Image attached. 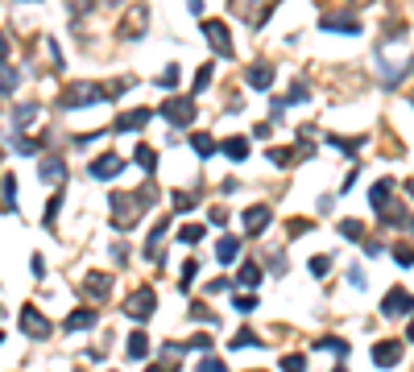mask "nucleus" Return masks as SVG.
I'll use <instances>...</instances> for the list:
<instances>
[{
    "label": "nucleus",
    "mask_w": 414,
    "mask_h": 372,
    "mask_svg": "<svg viewBox=\"0 0 414 372\" xmlns=\"http://www.w3.org/2000/svg\"><path fill=\"white\" fill-rule=\"evenodd\" d=\"M149 199H153V186H145L141 195H120V190H116V195L108 199V207H112V224H116L120 232L133 228V224L141 219V207H145Z\"/></svg>",
    "instance_id": "obj_1"
},
{
    "label": "nucleus",
    "mask_w": 414,
    "mask_h": 372,
    "mask_svg": "<svg viewBox=\"0 0 414 372\" xmlns=\"http://www.w3.org/2000/svg\"><path fill=\"white\" fill-rule=\"evenodd\" d=\"M104 99V87L100 83H91V79H75V83H66L62 87V108H87V104H100Z\"/></svg>",
    "instance_id": "obj_2"
},
{
    "label": "nucleus",
    "mask_w": 414,
    "mask_h": 372,
    "mask_svg": "<svg viewBox=\"0 0 414 372\" xmlns=\"http://www.w3.org/2000/svg\"><path fill=\"white\" fill-rule=\"evenodd\" d=\"M153 306H158V294H153L149 286H137V290L129 294V302H124V315H129L133 323H145V319L153 315Z\"/></svg>",
    "instance_id": "obj_3"
},
{
    "label": "nucleus",
    "mask_w": 414,
    "mask_h": 372,
    "mask_svg": "<svg viewBox=\"0 0 414 372\" xmlns=\"http://www.w3.org/2000/svg\"><path fill=\"white\" fill-rule=\"evenodd\" d=\"M382 315H386V319H406V315H414V294L402 290V286H394V290L386 294V302H382Z\"/></svg>",
    "instance_id": "obj_4"
},
{
    "label": "nucleus",
    "mask_w": 414,
    "mask_h": 372,
    "mask_svg": "<svg viewBox=\"0 0 414 372\" xmlns=\"http://www.w3.org/2000/svg\"><path fill=\"white\" fill-rule=\"evenodd\" d=\"M199 29H203V37L211 41V50H216L220 58H232V33H228L224 21H203Z\"/></svg>",
    "instance_id": "obj_5"
},
{
    "label": "nucleus",
    "mask_w": 414,
    "mask_h": 372,
    "mask_svg": "<svg viewBox=\"0 0 414 372\" xmlns=\"http://www.w3.org/2000/svg\"><path fill=\"white\" fill-rule=\"evenodd\" d=\"M162 116H166L170 124H178V128H187V124L195 120V99H187V95H174V99H166V108H162Z\"/></svg>",
    "instance_id": "obj_6"
},
{
    "label": "nucleus",
    "mask_w": 414,
    "mask_h": 372,
    "mask_svg": "<svg viewBox=\"0 0 414 372\" xmlns=\"http://www.w3.org/2000/svg\"><path fill=\"white\" fill-rule=\"evenodd\" d=\"M21 331H25L29 340H50L54 327H50V319H46L37 306H25V311H21Z\"/></svg>",
    "instance_id": "obj_7"
},
{
    "label": "nucleus",
    "mask_w": 414,
    "mask_h": 372,
    "mask_svg": "<svg viewBox=\"0 0 414 372\" xmlns=\"http://www.w3.org/2000/svg\"><path fill=\"white\" fill-rule=\"evenodd\" d=\"M373 364H377V369H398V364H402V344H398V340L373 344Z\"/></svg>",
    "instance_id": "obj_8"
},
{
    "label": "nucleus",
    "mask_w": 414,
    "mask_h": 372,
    "mask_svg": "<svg viewBox=\"0 0 414 372\" xmlns=\"http://www.w3.org/2000/svg\"><path fill=\"white\" fill-rule=\"evenodd\" d=\"M270 219H274V211H270L265 203H253V207L245 211V232H249V236H261V232L270 228Z\"/></svg>",
    "instance_id": "obj_9"
},
{
    "label": "nucleus",
    "mask_w": 414,
    "mask_h": 372,
    "mask_svg": "<svg viewBox=\"0 0 414 372\" xmlns=\"http://www.w3.org/2000/svg\"><path fill=\"white\" fill-rule=\"evenodd\" d=\"M149 116H153V108H133V112L116 116V133H141L149 124Z\"/></svg>",
    "instance_id": "obj_10"
},
{
    "label": "nucleus",
    "mask_w": 414,
    "mask_h": 372,
    "mask_svg": "<svg viewBox=\"0 0 414 372\" xmlns=\"http://www.w3.org/2000/svg\"><path fill=\"white\" fill-rule=\"evenodd\" d=\"M319 29H328V33H361V21H357V17H336V12H323V17H319Z\"/></svg>",
    "instance_id": "obj_11"
},
{
    "label": "nucleus",
    "mask_w": 414,
    "mask_h": 372,
    "mask_svg": "<svg viewBox=\"0 0 414 372\" xmlns=\"http://www.w3.org/2000/svg\"><path fill=\"white\" fill-rule=\"evenodd\" d=\"M245 79H249L253 91H270V87H274V66H270V62H253V66L245 70Z\"/></svg>",
    "instance_id": "obj_12"
},
{
    "label": "nucleus",
    "mask_w": 414,
    "mask_h": 372,
    "mask_svg": "<svg viewBox=\"0 0 414 372\" xmlns=\"http://www.w3.org/2000/svg\"><path fill=\"white\" fill-rule=\"evenodd\" d=\"M83 294H87V298H95V302H104V298L112 294V277H108V273H87Z\"/></svg>",
    "instance_id": "obj_13"
},
{
    "label": "nucleus",
    "mask_w": 414,
    "mask_h": 372,
    "mask_svg": "<svg viewBox=\"0 0 414 372\" xmlns=\"http://www.w3.org/2000/svg\"><path fill=\"white\" fill-rule=\"evenodd\" d=\"M120 170H124V161H120L116 153H104V157L91 161V178H116Z\"/></svg>",
    "instance_id": "obj_14"
},
{
    "label": "nucleus",
    "mask_w": 414,
    "mask_h": 372,
    "mask_svg": "<svg viewBox=\"0 0 414 372\" xmlns=\"http://www.w3.org/2000/svg\"><path fill=\"white\" fill-rule=\"evenodd\" d=\"M37 174H41V182H62L66 178V161L62 157H41V166H37Z\"/></svg>",
    "instance_id": "obj_15"
},
{
    "label": "nucleus",
    "mask_w": 414,
    "mask_h": 372,
    "mask_svg": "<svg viewBox=\"0 0 414 372\" xmlns=\"http://www.w3.org/2000/svg\"><path fill=\"white\" fill-rule=\"evenodd\" d=\"M145 29H149V12H145L141 4L129 8V17H124V33H129V37H141Z\"/></svg>",
    "instance_id": "obj_16"
},
{
    "label": "nucleus",
    "mask_w": 414,
    "mask_h": 372,
    "mask_svg": "<svg viewBox=\"0 0 414 372\" xmlns=\"http://www.w3.org/2000/svg\"><path fill=\"white\" fill-rule=\"evenodd\" d=\"M241 257V236H220V244H216V261L220 265H232Z\"/></svg>",
    "instance_id": "obj_17"
},
{
    "label": "nucleus",
    "mask_w": 414,
    "mask_h": 372,
    "mask_svg": "<svg viewBox=\"0 0 414 372\" xmlns=\"http://www.w3.org/2000/svg\"><path fill=\"white\" fill-rule=\"evenodd\" d=\"M390 195H394V178H382V182H377V186L369 190V203H373V211H386Z\"/></svg>",
    "instance_id": "obj_18"
},
{
    "label": "nucleus",
    "mask_w": 414,
    "mask_h": 372,
    "mask_svg": "<svg viewBox=\"0 0 414 372\" xmlns=\"http://www.w3.org/2000/svg\"><path fill=\"white\" fill-rule=\"evenodd\" d=\"M95 319H100L95 311H75V315H66L62 327H66V331H87V327H95Z\"/></svg>",
    "instance_id": "obj_19"
},
{
    "label": "nucleus",
    "mask_w": 414,
    "mask_h": 372,
    "mask_svg": "<svg viewBox=\"0 0 414 372\" xmlns=\"http://www.w3.org/2000/svg\"><path fill=\"white\" fill-rule=\"evenodd\" d=\"M220 149H224V153H228L232 161H245V157H249V137H228V141H224Z\"/></svg>",
    "instance_id": "obj_20"
},
{
    "label": "nucleus",
    "mask_w": 414,
    "mask_h": 372,
    "mask_svg": "<svg viewBox=\"0 0 414 372\" xmlns=\"http://www.w3.org/2000/svg\"><path fill=\"white\" fill-rule=\"evenodd\" d=\"M166 228H170V224L162 219V224L149 232V244H145V257H149V261H158V257H162V240H166Z\"/></svg>",
    "instance_id": "obj_21"
},
{
    "label": "nucleus",
    "mask_w": 414,
    "mask_h": 372,
    "mask_svg": "<svg viewBox=\"0 0 414 372\" xmlns=\"http://www.w3.org/2000/svg\"><path fill=\"white\" fill-rule=\"evenodd\" d=\"M124 352H129V360H145V356H149V340H145L141 331H133L129 344H124Z\"/></svg>",
    "instance_id": "obj_22"
},
{
    "label": "nucleus",
    "mask_w": 414,
    "mask_h": 372,
    "mask_svg": "<svg viewBox=\"0 0 414 372\" xmlns=\"http://www.w3.org/2000/svg\"><path fill=\"white\" fill-rule=\"evenodd\" d=\"M17 87H21V75H17L12 66H4V62H0V95H12Z\"/></svg>",
    "instance_id": "obj_23"
},
{
    "label": "nucleus",
    "mask_w": 414,
    "mask_h": 372,
    "mask_svg": "<svg viewBox=\"0 0 414 372\" xmlns=\"http://www.w3.org/2000/svg\"><path fill=\"white\" fill-rule=\"evenodd\" d=\"M153 83H158L162 91H174V87H178V66H174V62H166V70H162Z\"/></svg>",
    "instance_id": "obj_24"
},
{
    "label": "nucleus",
    "mask_w": 414,
    "mask_h": 372,
    "mask_svg": "<svg viewBox=\"0 0 414 372\" xmlns=\"http://www.w3.org/2000/svg\"><path fill=\"white\" fill-rule=\"evenodd\" d=\"M37 112H41L37 104H21V108H17V116H12V120H17V128H29V124L37 120Z\"/></svg>",
    "instance_id": "obj_25"
},
{
    "label": "nucleus",
    "mask_w": 414,
    "mask_h": 372,
    "mask_svg": "<svg viewBox=\"0 0 414 372\" xmlns=\"http://www.w3.org/2000/svg\"><path fill=\"white\" fill-rule=\"evenodd\" d=\"M328 145H336V149H344V153H357V149L365 145V137H336V133H332Z\"/></svg>",
    "instance_id": "obj_26"
},
{
    "label": "nucleus",
    "mask_w": 414,
    "mask_h": 372,
    "mask_svg": "<svg viewBox=\"0 0 414 372\" xmlns=\"http://www.w3.org/2000/svg\"><path fill=\"white\" fill-rule=\"evenodd\" d=\"M191 149H195L199 157H211V153H216V141H211L207 133H195V137H191Z\"/></svg>",
    "instance_id": "obj_27"
},
{
    "label": "nucleus",
    "mask_w": 414,
    "mask_h": 372,
    "mask_svg": "<svg viewBox=\"0 0 414 372\" xmlns=\"http://www.w3.org/2000/svg\"><path fill=\"white\" fill-rule=\"evenodd\" d=\"M133 157H137V166H141V170H145V174H149V170H153V166H158V153H153V149H149V145H137V149H133Z\"/></svg>",
    "instance_id": "obj_28"
},
{
    "label": "nucleus",
    "mask_w": 414,
    "mask_h": 372,
    "mask_svg": "<svg viewBox=\"0 0 414 372\" xmlns=\"http://www.w3.org/2000/svg\"><path fill=\"white\" fill-rule=\"evenodd\" d=\"M0 190H4V211H17V178L12 174H4Z\"/></svg>",
    "instance_id": "obj_29"
},
{
    "label": "nucleus",
    "mask_w": 414,
    "mask_h": 372,
    "mask_svg": "<svg viewBox=\"0 0 414 372\" xmlns=\"http://www.w3.org/2000/svg\"><path fill=\"white\" fill-rule=\"evenodd\" d=\"M203 236H207V224H187V228L178 232V240H182V244H199Z\"/></svg>",
    "instance_id": "obj_30"
},
{
    "label": "nucleus",
    "mask_w": 414,
    "mask_h": 372,
    "mask_svg": "<svg viewBox=\"0 0 414 372\" xmlns=\"http://www.w3.org/2000/svg\"><path fill=\"white\" fill-rule=\"evenodd\" d=\"M182 352H187V344H166L162 348V369H174L182 360Z\"/></svg>",
    "instance_id": "obj_31"
},
{
    "label": "nucleus",
    "mask_w": 414,
    "mask_h": 372,
    "mask_svg": "<svg viewBox=\"0 0 414 372\" xmlns=\"http://www.w3.org/2000/svg\"><path fill=\"white\" fill-rule=\"evenodd\" d=\"M236 282H241V286H257V282H261V265H253V261L241 265V277H236Z\"/></svg>",
    "instance_id": "obj_32"
},
{
    "label": "nucleus",
    "mask_w": 414,
    "mask_h": 372,
    "mask_svg": "<svg viewBox=\"0 0 414 372\" xmlns=\"http://www.w3.org/2000/svg\"><path fill=\"white\" fill-rule=\"evenodd\" d=\"M211 75H216V66H211V62H207V66H199V70H195V91H207V87H211Z\"/></svg>",
    "instance_id": "obj_33"
},
{
    "label": "nucleus",
    "mask_w": 414,
    "mask_h": 372,
    "mask_svg": "<svg viewBox=\"0 0 414 372\" xmlns=\"http://www.w3.org/2000/svg\"><path fill=\"white\" fill-rule=\"evenodd\" d=\"M340 236H348V240H365V224H357V219H344V224H340Z\"/></svg>",
    "instance_id": "obj_34"
},
{
    "label": "nucleus",
    "mask_w": 414,
    "mask_h": 372,
    "mask_svg": "<svg viewBox=\"0 0 414 372\" xmlns=\"http://www.w3.org/2000/svg\"><path fill=\"white\" fill-rule=\"evenodd\" d=\"M315 348H323V352H336V356H348V344H344V340H336V335H328V340H319Z\"/></svg>",
    "instance_id": "obj_35"
},
{
    "label": "nucleus",
    "mask_w": 414,
    "mask_h": 372,
    "mask_svg": "<svg viewBox=\"0 0 414 372\" xmlns=\"http://www.w3.org/2000/svg\"><path fill=\"white\" fill-rule=\"evenodd\" d=\"M199 372H228V364H224L220 356H211V352H207V356L199 360Z\"/></svg>",
    "instance_id": "obj_36"
},
{
    "label": "nucleus",
    "mask_w": 414,
    "mask_h": 372,
    "mask_svg": "<svg viewBox=\"0 0 414 372\" xmlns=\"http://www.w3.org/2000/svg\"><path fill=\"white\" fill-rule=\"evenodd\" d=\"M232 348H257V335L245 327V331H236V335H232Z\"/></svg>",
    "instance_id": "obj_37"
},
{
    "label": "nucleus",
    "mask_w": 414,
    "mask_h": 372,
    "mask_svg": "<svg viewBox=\"0 0 414 372\" xmlns=\"http://www.w3.org/2000/svg\"><path fill=\"white\" fill-rule=\"evenodd\" d=\"M58 211H62V195H54V199H50V207H46V228H54Z\"/></svg>",
    "instance_id": "obj_38"
},
{
    "label": "nucleus",
    "mask_w": 414,
    "mask_h": 372,
    "mask_svg": "<svg viewBox=\"0 0 414 372\" xmlns=\"http://www.w3.org/2000/svg\"><path fill=\"white\" fill-rule=\"evenodd\" d=\"M282 372H307V360L303 356H282Z\"/></svg>",
    "instance_id": "obj_39"
},
{
    "label": "nucleus",
    "mask_w": 414,
    "mask_h": 372,
    "mask_svg": "<svg viewBox=\"0 0 414 372\" xmlns=\"http://www.w3.org/2000/svg\"><path fill=\"white\" fill-rule=\"evenodd\" d=\"M328 269H332V257H311V273L315 277H323Z\"/></svg>",
    "instance_id": "obj_40"
},
{
    "label": "nucleus",
    "mask_w": 414,
    "mask_h": 372,
    "mask_svg": "<svg viewBox=\"0 0 414 372\" xmlns=\"http://www.w3.org/2000/svg\"><path fill=\"white\" fill-rule=\"evenodd\" d=\"M91 4H95V0H66V8H70L75 17H87V12H91Z\"/></svg>",
    "instance_id": "obj_41"
},
{
    "label": "nucleus",
    "mask_w": 414,
    "mask_h": 372,
    "mask_svg": "<svg viewBox=\"0 0 414 372\" xmlns=\"http://www.w3.org/2000/svg\"><path fill=\"white\" fill-rule=\"evenodd\" d=\"M187 348H195V352H203V356H207V352H211V335H195Z\"/></svg>",
    "instance_id": "obj_42"
},
{
    "label": "nucleus",
    "mask_w": 414,
    "mask_h": 372,
    "mask_svg": "<svg viewBox=\"0 0 414 372\" xmlns=\"http://www.w3.org/2000/svg\"><path fill=\"white\" fill-rule=\"evenodd\" d=\"M236 311H241V315H249V311H257V298H249V294H241V298H236Z\"/></svg>",
    "instance_id": "obj_43"
},
{
    "label": "nucleus",
    "mask_w": 414,
    "mask_h": 372,
    "mask_svg": "<svg viewBox=\"0 0 414 372\" xmlns=\"http://www.w3.org/2000/svg\"><path fill=\"white\" fill-rule=\"evenodd\" d=\"M394 261L398 265H414V248H394Z\"/></svg>",
    "instance_id": "obj_44"
},
{
    "label": "nucleus",
    "mask_w": 414,
    "mask_h": 372,
    "mask_svg": "<svg viewBox=\"0 0 414 372\" xmlns=\"http://www.w3.org/2000/svg\"><path fill=\"white\" fill-rule=\"evenodd\" d=\"M307 95H311V87H307V83H294V87H290V99H294V104H299V99H307Z\"/></svg>",
    "instance_id": "obj_45"
},
{
    "label": "nucleus",
    "mask_w": 414,
    "mask_h": 372,
    "mask_svg": "<svg viewBox=\"0 0 414 372\" xmlns=\"http://www.w3.org/2000/svg\"><path fill=\"white\" fill-rule=\"evenodd\" d=\"M270 161H274V166H290V153H286V149H270Z\"/></svg>",
    "instance_id": "obj_46"
},
{
    "label": "nucleus",
    "mask_w": 414,
    "mask_h": 372,
    "mask_svg": "<svg viewBox=\"0 0 414 372\" xmlns=\"http://www.w3.org/2000/svg\"><path fill=\"white\" fill-rule=\"evenodd\" d=\"M174 207H178V211H191V207H195V199H191V195H182V190H178V195H174Z\"/></svg>",
    "instance_id": "obj_47"
},
{
    "label": "nucleus",
    "mask_w": 414,
    "mask_h": 372,
    "mask_svg": "<svg viewBox=\"0 0 414 372\" xmlns=\"http://www.w3.org/2000/svg\"><path fill=\"white\" fill-rule=\"evenodd\" d=\"M195 273H199V265H195V261H187V265H182V286H191V282H195Z\"/></svg>",
    "instance_id": "obj_48"
},
{
    "label": "nucleus",
    "mask_w": 414,
    "mask_h": 372,
    "mask_svg": "<svg viewBox=\"0 0 414 372\" xmlns=\"http://www.w3.org/2000/svg\"><path fill=\"white\" fill-rule=\"evenodd\" d=\"M290 232L303 236V232H311V224H307V219H290Z\"/></svg>",
    "instance_id": "obj_49"
},
{
    "label": "nucleus",
    "mask_w": 414,
    "mask_h": 372,
    "mask_svg": "<svg viewBox=\"0 0 414 372\" xmlns=\"http://www.w3.org/2000/svg\"><path fill=\"white\" fill-rule=\"evenodd\" d=\"M211 224H228V211H224V207H211Z\"/></svg>",
    "instance_id": "obj_50"
},
{
    "label": "nucleus",
    "mask_w": 414,
    "mask_h": 372,
    "mask_svg": "<svg viewBox=\"0 0 414 372\" xmlns=\"http://www.w3.org/2000/svg\"><path fill=\"white\" fill-rule=\"evenodd\" d=\"M4 58H8V37L0 33V62H4Z\"/></svg>",
    "instance_id": "obj_51"
},
{
    "label": "nucleus",
    "mask_w": 414,
    "mask_h": 372,
    "mask_svg": "<svg viewBox=\"0 0 414 372\" xmlns=\"http://www.w3.org/2000/svg\"><path fill=\"white\" fill-rule=\"evenodd\" d=\"M187 4H191V12H195V17L203 12V0H187Z\"/></svg>",
    "instance_id": "obj_52"
},
{
    "label": "nucleus",
    "mask_w": 414,
    "mask_h": 372,
    "mask_svg": "<svg viewBox=\"0 0 414 372\" xmlns=\"http://www.w3.org/2000/svg\"><path fill=\"white\" fill-rule=\"evenodd\" d=\"M406 340H411V344H414V319H411V327H406Z\"/></svg>",
    "instance_id": "obj_53"
},
{
    "label": "nucleus",
    "mask_w": 414,
    "mask_h": 372,
    "mask_svg": "<svg viewBox=\"0 0 414 372\" xmlns=\"http://www.w3.org/2000/svg\"><path fill=\"white\" fill-rule=\"evenodd\" d=\"M145 372H166V369H162V364H158V369H145Z\"/></svg>",
    "instance_id": "obj_54"
},
{
    "label": "nucleus",
    "mask_w": 414,
    "mask_h": 372,
    "mask_svg": "<svg viewBox=\"0 0 414 372\" xmlns=\"http://www.w3.org/2000/svg\"><path fill=\"white\" fill-rule=\"evenodd\" d=\"M352 4H369V0H352Z\"/></svg>",
    "instance_id": "obj_55"
},
{
    "label": "nucleus",
    "mask_w": 414,
    "mask_h": 372,
    "mask_svg": "<svg viewBox=\"0 0 414 372\" xmlns=\"http://www.w3.org/2000/svg\"><path fill=\"white\" fill-rule=\"evenodd\" d=\"M0 344H4V331H0Z\"/></svg>",
    "instance_id": "obj_56"
},
{
    "label": "nucleus",
    "mask_w": 414,
    "mask_h": 372,
    "mask_svg": "<svg viewBox=\"0 0 414 372\" xmlns=\"http://www.w3.org/2000/svg\"><path fill=\"white\" fill-rule=\"evenodd\" d=\"M336 372H348V369H336Z\"/></svg>",
    "instance_id": "obj_57"
},
{
    "label": "nucleus",
    "mask_w": 414,
    "mask_h": 372,
    "mask_svg": "<svg viewBox=\"0 0 414 372\" xmlns=\"http://www.w3.org/2000/svg\"><path fill=\"white\" fill-rule=\"evenodd\" d=\"M253 372H261V369H253Z\"/></svg>",
    "instance_id": "obj_58"
}]
</instances>
